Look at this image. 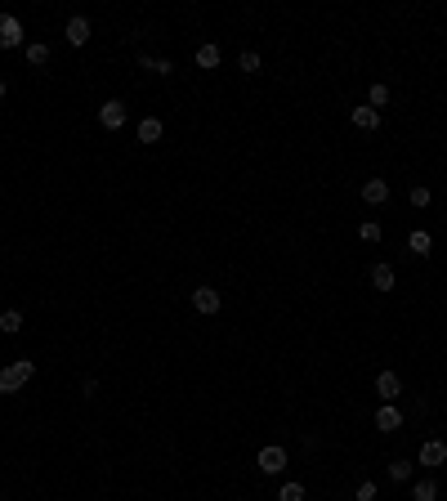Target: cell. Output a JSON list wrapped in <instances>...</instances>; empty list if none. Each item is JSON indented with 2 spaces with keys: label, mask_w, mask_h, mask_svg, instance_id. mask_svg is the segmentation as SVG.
I'll use <instances>...</instances> for the list:
<instances>
[{
  "label": "cell",
  "mask_w": 447,
  "mask_h": 501,
  "mask_svg": "<svg viewBox=\"0 0 447 501\" xmlns=\"http://www.w3.org/2000/svg\"><path fill=\"white\" fill-rule=\"evenodd\" d=\"M237 63H242V72H260V54H255V50H242V59H237Z\"/></svg>",
  "instance_id": "603a6c76"
},
{
  "label": "cell",
  "mask_w": 447,
  "mask_h": 501,
  "mask_svg": "<svg viewBox=\"0 0 447 501\" xmlns=\"http://www.w3.org/2000/svg\"><path fill=\"white\" fill-rule=\"evenodd\" d=\"M197 68H220V45H202V50H197Z\"/></svg>",
  "instance_id": "5bb4252c"
},
{
  "label": "cell",
  "mask_w": 447,
  "mask_h": 501,
  "mask_svg": "<svg viewBox=\"0 0 447 501\" xmlns=\"http://www.w3.org/2000/svg\"><path fill=\"white\" fill-rule=\"evenodd\" d=\"M376 394H380L385 403H394L398 394H403V381H398L394 372H380V376H376Z\"/></svg>",
  "instance_id": "ba28073f"
},
{
  "label": "cell",
  "mask_w": 447,
  "mask_h": 501,
  "mask_svg": "<svg viewBox=\"0 0 447 501\" xmlns=\"http://www.w3.org/2000/svg\"><path fill=\"white\" fill-rule=\"evenodd\" d=\"M126 117H130V112H126V103H121V99H108L99 108V126L103 130H121V126H126Z\"/></svg>",
  "instance_id": "7a4b0ae2"
},
{
  "label": "cell",
  "mask_w": 447,
  "mask_h": 501,
  "mask_svg": "<svg viewBox=\"0 0 447 501\" xmlns=\"http://www.w3.org/2000/svg\"><path fill=\"white\" fill-rule=\"evenodd\" d=\"M14 45H23V23L14 14H0V50H14Z\"/></svg>",
  "instance_id": "277c9868"
},
{
  "label": "cell",
  "mask_w": 447,
  "mask_h": 501,
  "mask_svg": "<svg viewBox=\"0 0 447 501\" xmlns=\"http://www.w3.org/2000/svg\"><path fill=\"white\" fill-rule=\"evenodd\" d=\"M220 305H224L220 287H197L193 291V309H197V314H220Z\"/></svg>",
  "instance_id": "3957f363"
},
{
  "label": "cell",
  "mask_w": 447,
  "mask_h": 501,
  "mask_svg": "<svg viewBox=\"0 0 447 501\" xmlns=\"http://www.w3.org/2000/svg\"><path fill=\"white\" fill-rule=\"evenodd\" d=\"M85 41H90V23H85V18H68V45L81 50Z\"/></svg>",
  "instance_id": "30bf717a"
},
{
  "label": "cell",
  "mask_w": 447,
  "mask_h": 501,
  "mask_svg": "<svg viewBox=\"0 0 447 501\" xmlns=\"http://www.w3.org/2000/svg\"><path fill=\"white\" fill-rule=\"evenodd\" d=\"M144 68L157 72V77H166V72H170V59H144Z\"/></svg>",
  "instance_id": "d4e9b609"
},
{
  "label": "cell",
  "mask_w": 447,
  "mask_h": 501,
  "mask_svg": "<svg viewBox=\"0 0 447 501\" xmlns=\"http://www.w3.org/2000/svg\"><path fill=\"white\" fill-rule=\"evenodd\" d=\"M287 470V452L282 448H264L260 452V475H282Z\"/></svg>",
  "instance_id": "8992f818"
},
{
  "label": "cell",
  "mask_w": 447,
  "mask_h": 501,
  "mask_svg": "<svg viewBox=\"0 0 447 501\" xmlns=\"http://www.w3.org/2000/svg\"><path fill=\"white\" fill-rule=\"evenodd\" d=\"M0 332H5V336L23 332V314H18V309H5V314H0Z\"/></svg>",
  "instance_id": "e0dca14e"
},
{
  "label": "cell",
  "mask_w": 447,
  "mask_h": 501,
  "mask_svg": "<svg viewBox=\"0 0 447 501\" xmlns=\"http://www.w3.org/2000/svg\"><path fill=\"white\" fill-rule=\"evenodd\" d=\"M372 287L376 291H394V269H389V264H376L372 269Z\"/></svg>",
  "instance_id": "7c38bea8"
},
{
  "label": "cell",
  "mask_w": 447,
  "mask_h": 501,
  "mask_svg": "<svg viewBox=\"0 0 447 501\" xmlns=\"http://www.w3.org/2000/svg\"><path fill=\"white\" fill-rule=\"evenodd\" d=\"M367 103H372V108L380 112L389 103V85H372V90H367Z\"/></svg>",
  "instance_id": "44dd1931"
},
{
  "label": "cell",
  "mask_w": 447,
  "mask_h": 501,
  "mask_svg": "<svg viewBox=\"0 0 447 501\" xmlns=\"http://www.w3.org/2000/svg\"><path fill=\"white\" fill-rule=\"evenodd\" d=\"M27 63H32V68L50 63V45H45V41H32V45H27Z\"/></svg>",
  "instance_id": "ac0fdd59"
},
{
  "label": "cell",
  "mask_w": 447,
  "mask_h": 501,
  "mask_svg": "<svg viewBox=\"0 0 447 501\" xmlns=\"http://www.w3.org/2000/svg\"><path fill=\"white\" fill-rule=\"evenodd\" d=\"M434 497H439V479H421L412 488V501H434Z\"/></svg>",
  "instance_id": "2e32d148"
},
{
  "label": "cell",
  "mask_w": 447,
  "mask_h": 501,
  "mask_svg": "<svg viewBox=\"0 0 447 501\" xmlns=\"http://www.w3.org/2000/svg\"><path fill=\"white\" fill-rule=\"evenodd\" d=\"M36 376V363L32 358H18V363H9V367H0V394H14V390H23L27 381Z\"/></svg>",
  "instance_id": "6da1fadb"
},
{
  "label": "cell",
  "mask_w": 447,
  "mask_h": 501,
  "mask_svg": "<svg viewBox=\"0 0 447 501\" xmlns=\"http://www.w3.org/2000/svg\"><path fill=\"white\" fill-rule=\"evenodd\" d=\"M278 501H304V488H300V484H287V488L278 493Z\"/></svg>",
  "instance_id": "cb8c5ba5"
},
{
  "label": "cell",
  "mask_w": 447,
  "mask_h": 501,
  "mask_svg": "<svg viewBox=\"0 0 447 501\" xmlns=\"http://www.w3.org/2000/svg\"><path fill=\"white\" fill-rule=\"evenodd\" d=\"M358 238H363V242H372V247H376V242L385 238V233H380V224H376V220H363V224H358Z\"/></svg>",
  "instance_id": "ffe728a7"
},
{
  "label": "cell",
  "mask_w": 447,
  "mask_h": 501,
  "mask_svg": "<svg viewBox=\"0 0 447 501\" xmlns=\"http://www.w3.org/2000/svg\"><path fill=\"white\" fill-rule=\"evenodd\" d=\"M443 461H447V443H443V439H425V443H421V466L439 470Z\"/></svg>",
  "instance_id": "5b68a950"
},
{
  "label": "cell",
  "mask_w": 447,
  "mask_h": 501,
  "mask_svg": "<svg viewBox=\"0 0 447 501\" xmlns=\"http://www.w3.org/2000/svg\"><path fill=\"white\" fill-rule=\"evenodd\" d=\"M161 130H166V126H161L157 117H144V121H139V144H157Z\"/></svg>",
  "instance_id": "8fae6325"
},
{
  "label": "cell",
  "mask_w": 447,
  "mask_h": 501,
  "mask_svg": "<svg viewBox=\"0 0 447 501\" xmlns=\"http://www.w3.org/2000/svg\"><path fill=\"white\" fill-rule=\"evenodd\" d=\"M376 430H380V434H394V430H403V412H398L394 403H385V408L376 412Z\"/></svg>",
  "instance_id": "52a82bcc"
},
{
  "label": "cell",
  "mask_w": 447,
  "mask_h": 501,
  "mask_svg": "<svg viewBox=\"0 0 447 501\" xmlns=\"http://www.w3.org/2000/svg\"><path fill=\"white\" fill-rule=\"evenodd\" d=\"M407 247H412V255H430V247H434V238L425 229H416L412 238H407Z\"/></svg>",
  "instance_id": "9a60e30c"
},
{
  "label": "cell",
  "mask_w": 447,
  "mask_h": 501,
  "mask_svg": "<svg viewBox=\"0 0 447 501\" xmlns=\"http://www.w3.org/2000/svg\"><path fill=\"white\" fill-rule=\"evenodd\" d=\"M412 206H416V211H425V206H430V188H425V184L412 188Z\"/></svg>",
  "instance_id": "7402d4cb"
},
{
  "label": "cell",
  "mask_w": 447,
  "mask_h": 501,
  "mask_svg": "<svg viewBox=\"0 0 447 501\" xmlns=\"http://www.w3.org/2000/svg\"><path fill=\"white\" fill-rule=\"evenodd\" d=\"M412 461H389V479H394V484H407V479H412Z\"/></svg>",
  "instance_id": "d6986e66"
},
{
  "label": "cell",
  "mask_w": 447,
  "mask_h": 501,
  "mask_svg": "<svg viewBox=\"0 0 447 501\" xmlns=\"http://www.w3.org/2000/svg\"><path fill=\"white\" fill-rule=\"evenodd\" d=\"M358 501H376V484H372V479H363V484H358Z\"/></svg>",
  "instance_id": "484cf974"
},
{
  "label": "cell",
  "mask_w": 447,
  "mask_h": 501,
  "mask_svg": "<svg viewBox=\"0 0 447 501\" xmlns=\"http://www.w3.org/2000/svg\"><path fill=\"white\" fill-rule=\"evenodd\" d=\"M0 99H5V81H0Z\"/></svg>",
  "instance_id": "4316f807"
},
{
  "label": "cell",
  "mask_w": 447,
  "mask_h": 501,
  "mask_svg": "<svg viewBox=\"0 0 447 501\" xmlns=\"http://www.w3.org/2000/svg\"><path fill=\"white\" fill-rule=\"evenodd\" d=\"M354 126L358 130H376L380 126V112L376 108H354Z\"/></svg>",
  "instance_id": "4fadbf2b"
},
{
  "label": "cell",
  "mask_w": 447,
  "mask_h": 501,
  "mask_svg": "<svg viewBox=\"0 0 447 501\" xmlns=\"http://www.w3.org/2000/svg\"><path fill=\"white\" fill-rule=\"evenodd\" d=\"M363 202L367 206H385L389 202V184H385V179H367V184H363Z\"/></svg>",
  "instance_id": "9c48e42d"
}]
</instances>
